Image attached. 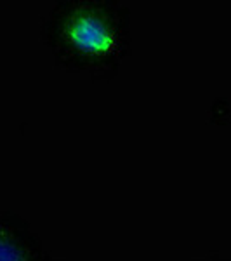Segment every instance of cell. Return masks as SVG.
Segmentation results:
<instances>
[{
	"label": "cell",
	"mask_w": 231,
	"mask_h": 261,
	"mask_svg": "<svg viewBox=\"0 0 231 261\" xmlns=\"http://www.w3.org/2000/svg\"><path fill=\"white\" fill-rule=\"evenodd\" d=\"M66 42L89 56H106L117 45V32L113 24L96 9L80 7L73 11L63 23Z\"/></svg>",
	"instance_id": "6da1fadb"
},
{
	"label": "cell",
	"mask_w": 231,
	"mask_h": 261,
	"mask_svg": "<svg viewBox=\"0 0 231 261\" xmlns=\"http://www.w3.org/2000/svg\"><path fill=\"white\" fill-rule=\"evenodd\" d=\"M0 261H30L11 231L0 228Z\"/></svg>",
	"instance_id": "7a4b0ae2"
}]
</instances>
